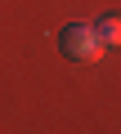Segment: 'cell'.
Listing matches in <instances>:
<instances>
[{"mask_svg": "<svg viewBox=\"0 0 121 134\" xmlns=\"http://www.w3.org/2000/svg\"><path fill=\"white\" fill-rule=\"evenodd\" d=\"M94 31H99V40H103V49H112V45H121V18H117V14H108V18H99V23H94Z\"/></svg>", "mask_w": 121, "mask_h": 134, "instance_id": "obj_2", "label": "cell"}, {"mask_svg": "<svg viewBox=\"0 0 121 134\" xmlns=\"http://www.w3.org/2000/svg\"><path fill=\"white\" fill-rule=\"evenodd\" d=\"M58 49H63L72 63H99V58H103V40H99L94 23H72V27H63Z\"/></svg>", "mask_w": 121, "mask_h": 134, "instance_id": "obj_1", "label": "cell"}]
</instances>
